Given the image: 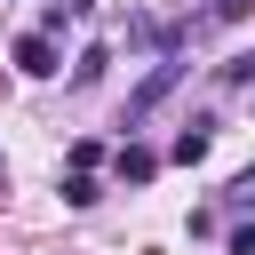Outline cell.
<instances>
[{
    "label": "cell",
    "mask_w": 255,
    "mask_h": 255,
    "mask_svg": "<svg viewBox=\"0 0 255 255\" xmlns=\"http://www.w3.org/2000/svg\"><path fill=\"white\" fill-rule=\"evenodd\" d=\"M64 207H96V175H88V167L64 175Z\"/></svg>",
    "instance_id": "cell-5"
},
{
    "label": "cell",
    "mask_w": 255,
    "mask_h": 255,
    "mask_svg": "<svg viewBox=\"0 0 255 255\" xmlns=\"http://www.w3.org/2000/svg\"><path fill=\"white\" fill-rule=\"evenodd\" d=\"M159 175V151H143V143H120V183H151Z\"/></svg>",
    "instance_id": "cell-4"
},
{
    "label": "cell",
    "mask_w": 255,
    "mask_h": 255,
    "mask_svg": "<svg viewBox=\"0 0 255 255\" xmlns=\"http://www.w3.org/2000/svg\"><path fill=\"white\" fill-rule=\"evenodd\" d=\"M104 64H112L104 48H80V64H72V80H104Z\"/></svg>",
    "instance_id": "cell-6"
},
{
    "label": "cell",
    "mask_w": 255,
    "mask_h": 255,
    "mask_svg": "<svg viewBox=\"0 0 255 255\" xmlns=\"http://www.w3.org/2000/svg\"><path fill=\"white\" fill-rule=\"evenodd\" d=\"M175 80H183V64H175V56H167V64H159V72H151V80H143V88H135V96H128V120H143V112H151V104H159V96H167V88H175Z\"/></svg>",
    "instance_id": "cell-2"
},
{
    "label": "cell",
    "mask_w": 255,
    "mask_h": 255,
    "mask_svg": "<svg viewBox=\"0 0 255 255\" xmlns=\"http://www.w3.org/2000/svg\"><path fill=\"white\" fill-rule=\"evenodd\" d=\"M16 72H24V80H56V72H64L56 40H48V32H24V40H16Z\"/></svg>",
    "instance_id": "cell-1"
},
{
    "label": "cell",
    "mask_w": 255,
    "mask_h": 255,
    "mask_svg": "<svg viewBox=\"0 0 255 255\" xmlns=\"http://www.w3.org/2000/svg\"><path fill=\"white\" fill-rule=\"evenodd\" d=\"M231 199H239V207L255 199V167H247V175H231Z\"/></svg>",
    "instance_id": "cell-7"
},
{
    "label": "cell",
    "mask_w": 255,
    "mask_h": 255,
    "mask_svg": "<svg viewBox=\"0 0 255 255\" xmlns=\"http://www.w3.org/2000/svg\"><path fill=\"white\" fill-rule=\"evenodd\" d=\"M207 151H215V128H183V135L167 143V159H175V167H199Z\"/></svg>",
    "instance_id": "cell-3"
},
{
    "label": "cell",
    "mask_w": 255,
    "mask_h": 255,
    "mask_svg": "<svg viewBox=\"0 0 255 255\" xmlns=\"http://www.w3.org/2000/svg\"><path fill=\"white\" fill-rule=\"evenodd\" d=\"M0 191H8V159H0Z\"/></svg>",
    "instance_id": "cell-9"
},
{
    "label": "cell",
    "mask_w": 255,
    "mask_h": 255,
    "mask_svg": "<svg viewBox=\"0 0 255 255\" xmlns=\"http://www.w3.org/2000/svg\"><path fill=\"white\" fill-rule=\"evenodd\" d=\"M231 255H255V231H231Z\"/></svg>",
    "instance_id": "cell-8"
}]
</instances>
